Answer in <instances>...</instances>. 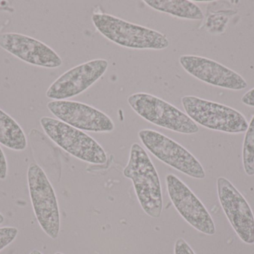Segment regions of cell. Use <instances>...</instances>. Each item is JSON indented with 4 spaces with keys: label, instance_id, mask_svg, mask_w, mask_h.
I'll use <instances>...</instances> for the list:
<instances>
[{
    "label": "cell",
    "instance_id": "277c9868",
    "mask_svg": "<svg viewBox=\"0 0 254 254\" xmlns=\"http://www.w3.org/2000/svg\"><path fill=\"white\" fill-rule=\"evenodd\" d=\"M33 210L45 234L56 240L61 229L59 206L53 186L38 164H30L27 172Z\"/></svg>",
    "mask_w": 254,
    "mask_h": 254
},
{
    "label": "cell",
    "instance_id": "9a60e30c",
    "mask_svg": "<svg viewBox=\"0 0 254 254\" xmlns=\"http://www.w3.org/2000/svg\"><path fill=\"white\" fill-rule=\"evenodd\" d=\"M0 144L7 149L21 152L27 148V139L20 125L0 109Z\"/></svg>",
    "mask_w": 254,
    "mask_h": 254
},
{
    "label": "cell",
    "instance_id": "4fadbf2b",
    "mask_svg": "<svg viewBox=\"0 0 254 254\" xmlns=\"http://www.w3.org/2000/svg\"><path fill=\"white\" fill-rule=\"evenodd\" d=\"M179 63L187 73L204 83L232 90L248 87L247 82L240 74L213 60L185 55L180 57Z\"/></svg>",
    "mask_w": 254,
    "mask_h": 254
},
{
    "label": "cell",
    "instance_id": "ffe728a7",
    "mask_svg": "<svg viewBox=\"0 0 254 254\" xmlns=\"http://www.w3.org/2000/svg\"><path fill=\"white\" fill-rule=\"evenodd\" d=\"M242 102L246 105L254 107V88L248 91L243 98H242Z\"/></svg>",
    "mask_w": 254,
    "mask_h": 254
},
{
    "label": "cell",
    "instance_id": "ba28073f",
    "mask_svg": "<svg viewBox=\"0 0 254 254\" xmlns=\"http://www.w3.org/2000/svg\"><path fill=\"white\" fill-rule=\"evenodd\" d=\"M170 201L183 219L197 231L206 235L216 234V226L204 204L190 188L173 174L166 176Z\"/></svg>",
    "mask_w": 254,
    "mask_h": 254
},
{
    "label": "cell",
    "instance_id": "44dd1931",
    "mask_svg": "<svg viewBox=\"0 0 254 254\" xmlns=\"http://www.w3.org/2000/svg\"><path fill=\"white\" fill-rule=\"evenodd\" d=\"M4 216L1 215V213H0V225H1V224L3 223V222H4Z\"/></svg>",
    "mask_w": 254,
    "mask_h": 254
},
{
    "label": "cell",
    "instance_id": "8fae6325",
    "mask_svg": "<svg viewBox=\"0 0 254 254\" xmlns=\"http://www.w3.org/2000/svg\"><path fill=\"white\" fill-rule=\"evenodd\" d=\"M217 192L221 206L236 234L246 244H254V216L245 197L223 177L217 179Z\"/></svg>",
    "mask_w": 254,
    "mask_h": 254
},
{
    "label": "cell",
    "instance_id": "9c48e42d",
    "mask_svg": "<svg viewBox=\"0 0 254 254\" xmlns=\"http://www.w3.org/2000/svg\"><path fill=\"white\" fill-rule=\"evenodd\" d=\"M49 111L60 121L80 131L112 132L115 124L110 116L84 103L68 100H53L47 103Z\"/></svg>",
    "mask_w": 254,
    "mask_h": 254
},
{
    "label": "cell",
    "instance_id": "3957f363",
    "mask_svg": "<svg viewBox=\"0 0 254 254\" xmlns=\"http://www.w3.org/2000/svg\"><path fill=\"white\" fill-rule=\"evenodd\" d=\"M128 104L140 117L161 128L184 134H196L198 125L186 113L173 104L146 92H136L127 98Z\"/></svg>",
    "mask_w": 254,
    "mask_h": 254
},
{
    "label": "cell",
    "instance_id": "e0dca14e",
    "mask_svg": "<svg viewBox=\"0 0 254 254\" xmlns=\"http://www.w3.org/2000/svg\"><path fill=\"white\" fill-rule=\"evenodd\" d=\"M17 234V228L11 227L0 228V252L11 244L14 241Z\"/></svg>",
    "mask_w": 254,
    "mask_h": 254
},
{
    "label": "cell",
    "instance_id": "d6986e66",
    "mask_svg": "<svg viewBox=\"0 0 254 254\" xmlns=\"http://www.w3.org/2000/svg\"><path fill=\"white\" fill-rule=\"evenodd\" d=\"M7 175V164L5 155L0 147V180H5Z\"/></svg>",
    "mask_w": 254,
    "mask_h": 254
},
{
    "label": "cell",
    "instance_id": "7a4b0ae2",
    "mask_svg": "<svg viewBox=\"0 0 254 254\" xmlns=\"http://www.w3.org/2000/svg\"><path fill=\"white\" fill-rule=\"evenodd\" d=\"M92 20L96 29L104 37L123 47L162 50L170 46L165 34L113 15L95 13L92 15Z\"/></svg>",
    "mask_w": 254,
    "mask_h": 254
},
{
    "label": "cell",
    "instance_id": "ac0fdd59",
    "mask_svg": "<svg viewBox=\"0 0 254 254\" xmlns=\"http://www.w3.org/2000/svg\"><path fill=\"white\" fill-rule=\"evenodd\" d=\"M174 254H195L190 246L184 239L176 240L174 247Z\"/></svg>",
    "mask_w": 254,
    "mask_h": 254
},
{
    "label": "cell",
    "instance_id": "30bf717a",
    "mask_svg": "<svg viewBox=\"0 0 254 254\" xmlns=\"http://www.w3.org/2000/svg\"><path fill=\"white\" fill-rule=\"evenodd\" d=\"M109 62L94 59L70 69L61 75L46 91L49 99L65 100L80 95L98 82L107 72Z\"/></svg>",
    "mask_w": 254,
    "mask_h": 254
},
{
    "label": "cell",
    "instance_id": "5bb4252c",
    "mask_svg": "<svg viewBox=\"0 0 254 254\" xmlns=\"http://www.w3.org/2000/svg\"><path fill=\"white\" fill-rule=\"evenodd\" d=\"M144 2L154 10L176 17L192 20L204 19L201 9L195 3L188 0H146Z\"/></svg>",
    "mask_w": 254,
    "mask_h": 254
},
{
    "label": "cell",
    "instance_id": "52a82bcc",
    "mask_svg": "<svg viewBox=\"0 0 254 254\" xmlns=\"http://www.w3.org/2000/svg\"><path fill=\"white\" fill-rule=\"evenodd\" d=\"M138 137L146 149L161 162L192 178H205V171L199 161L179 143L150 129L139 131Z\"/></svg>",
    "mask_w": 254,
    "mask_h": 254
},
{
    "label": "cell",
    "instance_id": "6da1fadb",
    "mask_svg": "<svg viewBox=\"0 0 254 254\" xmlns=\"http://www.w3.org/2000/svg\"><path fill=\"white\" fill-rule=\"evenodd\" d=\"M123 174L132 181L137 200L145 213L154 219L159 218L163 210L159 176L149 155L137 143L131 145L129 159Z\"/></svg>",
    "mask_w": 254,
    "mask_h": 254
},
{
    "label": "cell",
    "instance_id": "5b68a950",
    "mask_svg": "<svg viewBox=\"0 0 254 254\" xmlns=\"http://www.w3.org/2000/svg\"><path fill=\"white\" fill-rule=\"evenodd\" d=\"M40 125L46 135L74 158L92 164H104L107 155L102 146L90 136L58 119L43 116Z\"/></svg>",
    "mask_w": 254,
    "mask_h": 254
},
{
    "label": "cell",
    "instance_id": "7c38bea8",
    "mask_svg": "<svg viewBox=\"0 0 254 254\" xmlns=\"http://www.w3.org/2000/svg\"><path fill=\"white\" fill-rule=\"evenodd\" d=\"M0 47L21 61L44 68L61 67L63 61L46 43L19 33L0 34Z\"/></svg>",
    "mask_w": 254,
    "mask_h": 254
},
{
    "label": "cell",
    "instance_id": "603a6c76",
    "mask_svg": "<svg viewBox=\"0 0 254 254\" xmlns=\"http://www.w3.org/2000/svg\"><path fill=\"white\" fill-rule=\"evenodd\" d=\"M55 254H62V253H56Z\"/></svg>",
    "mask_w": 254,
    "mask_h": 254
},
{
    "label": "cell",
    "instance_id": "7402d4cb",
    "mask_svg": "<svg viewBox=\"0 0 254 254\" xmlns=\"http://www.w3.org/2000/svg\"><path fill=\"white\" fill-rule=\"evenodd\" d=\"M30 254H43L41 253V252H39V251L37 250H34L32 251V252L30 253Z\"/></svg>",
    "mask_w": 254,
    "mask_h": 254
},
{
    "label": "cell",
    "instance_id": "2e32d148",
    "mask_svg": "<svg viewBox=\"0 0 254 254\" xmlns=\"http://www.w3.org/2000/svg\"><path fill=\"white\" fill-rule=\"evenodd\" d=\"M243 162L247 175H254V114L246 131L243 149Z\"/></svg>",
    "mask_w": 254,
    "mask_h": 254
},
{
    "label": "cell",
    "instance_id": "8992f818",
    "mask_svg": "<svg viewBox=\"0 0 254 254\" xmlns=\"http://www.w3.org/2000/svg\"><path fill=\"white\" fill-rule=\"evenodd\" d=\"M186 114L195 123L213 131L228 134L246 132L249 122L238 110L192 95L182 98Z\"/></svg>",
    "mask_w": 254,
    "mask_h": 254
}]
</instances>
